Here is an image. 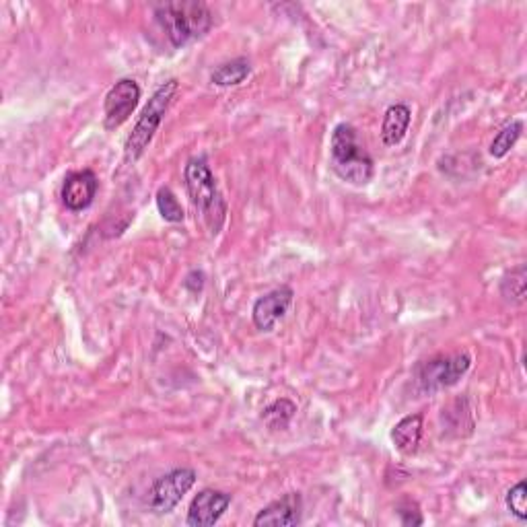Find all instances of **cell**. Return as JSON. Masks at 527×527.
Segmentation results:
<instances>
[{
    "mask_svg": "<svg viewBox=\"0 0 527 527\" xmlns=\"http://www.w3.org/2000/svg\"><path fill=\"white\" fill-rule=\"evenodd\" d=\"M252 75V64L248 58H235L231 62H225L217 66L210 75V81H213L217 87H237L245 79Z\"/></svg>",
    "mask_w": 527,
    "mask_h": 527,
    "instance_id": "cell-14",
    "label": "cell"
},
{
    "mask_svg": "<svg viewBox=\"0 0 527 527\" xmlns=\"http://www.w3.org/2000/svg\"><path fill=\"white\" fill-rule=\"evenodd\" d=\"M505 503H507V509L513 517H517L519 521L527 519V486L523 480L507 490Z\"/></svg>",
    "mask_w": 527,
    "mask_h": 527,
    "instance_id": "cell-19",
    "label": "cell"
},
{
    "mask_svg": "<svg viewBox=\"0 0 527 527\" xmlns=\"http://www.w3.org/2000/svg\"><path fill=\"white\" fill-rule=\"evenodd\" d=\"M155 202H157V210L163 221L167 223H184L186 219V213H184V206L180 204L178 196H175L171 192V188L163 186L157 190V196H155Z\"/></svg>",
    "mask_w": 527,
    "mask_h": 527,
    "instance_id": "cell-18",
    "label": "cell"
},
{
    "mask_svg": "<svg viewBox=\"0 0 527 527\" xmlns=\"http://www.w3.org/2000/svg\"><path fill=\"white\" fill-rule=\"evenodd\" d=\"M523 132V122L521 120H513L509 122L507 126H503L497 136L493 138V143H490V157H495V159H503L509 155V151L517 145V140Z\"/></svg>",
    "mask_w": 527,
    "mask_h": 527,
    "instance_id": "cell-17",
    "label": "cell"
},
{
    "mask_svg": "<svg viewBox=\"0 0 527 527\" xmlns=\"http://www.w3.org/2000/svg\"><path fill=\"white\" fill-rule=\"evenodd\" d=\"M396 513L400 517V523L406 525V527H416V525L425 523L423 513H420V509H418V505L414 501H402L396 507Z\"/></svg>",
    "mask_w": 527,
    "mask_h": 527,
    "instance_id": "cell-20",
    "label": "cell"
},
{
    "mask_svg": "<svg viewBox=\"0 0 527 527\" xmlns=\"http://www.w3.org/2000/svg\"><path fill=\"white\" fill-rule=\"evenodd\" d=\"M178 89H180L178 79H169L155 89L149 103L145 105L143 114L138 116L130 136L126 138V145H124V161L126 163H136L140 157L145 155V151L153 143L155 132L159 130L167 110L171 108L173 97L178 95Z\"/></svg>",
    "mask_w": 527,
    "mask_h": 527,
    "instance_id": "cell-4",
    "label": "cell"
},
{
    "mask_svg": "<svg viewBox=\"0 0 527 527\" xmlns=\"http://www.w3.org/2000/svg\"><path fill=\"white\" fill-rule=\"evenodd\" d=\"M140 87L134 79H120L105 95L103 101V126L105 130L120 128L138 108Z\"/></svg>",
    "mask_w": 527,
    "mask_h": 527,
    "instance_id": "cell-7",
    "label": "cell"
},
{
    "mask_svg": "<svg viewBox=\"0 0 527 527\" xmlns=\"http://www.w3.org/2000/svg\"><path fill=\"white\" fill-rule=\"evenodd\" d=\"M412 122V112L406 103H394L383 114L381 122V143L385 147L400 145Z\"/></svg>",
    "mask_w": 527,
    "mask_h": 527,
    "instance_id": "cell-12",
    "label": "cell"
},
{
    "mask_svg": "<svg viewBox=\"0 0 527 527\" xmlns=\"http://www.w3.org/2000/svg\"><path fill=\"white\" fill-rule=\"evenodd\" d=\"M295 299L291 287H278L262 295L252 307V320L260 332H272L274 326L285 318Z\"/></svg>",
    "mask_w": 527,
    "mask_h": 527,
    "instance_id": "cell-8",
    "label": "cell"
},
{
    "mask_svg": "<svg viewBox=\"0 0 527 527\" xmlns=\"http://www.w3.org/2000/svg\"><path fill=\"white\" fill-rule=\"evenodd\" d=\"M231 505V495L221 493L215 488H204L192 499L188 509V525L192 527H210L221 521Z\"/></svg>",
    "mask_w": 527,
    "mask_h": 527,
    "instance_id": "cell-10",
    "label": "cell"
},
{
    "mask_svg": "<svg viewBox=\"0 0 527 527\" xmlns=\"http://www.w3.org/2000/svg\"><path fill=\"white\" fill-rule=\"evenodd\" d=\"M420 439H423V414H408L392 429V443L404 455L416 453Z\"/></svg>",
    "mask_w": 527,
    "mask_h": 527,
    "instance_id": "cell-13",
    "label": "cell"
},
{
    "mask_svg": "<svg viewBox=\"0 0 527 527\" xmlns=\"http://www.w3.org/2000/svg\"><path fill=\"white\" fill-rule=\"evenodd\" d=\"M184 182L192 206L198 210L210 235H219L227 219V202L204 157H192L184 169Z\"/></svg>",
    "mask_w": 527,
    "mask_h": 527,
    "instance_id": "cell-2",
    "label": "cell"
},
{
    "mask_svg": "<svg viewBox=\"0 0 527 527\" xmlns=\"http://www.w3.org/2000/svg\"><path fill=\"white\" fill-rule=\"evenodd\" d=\"M196 484V472L192 468L171 470L157 478L149 490V509L157 515H167L182 503Z\"/></svg>",
    "mask_w": 527,
    "mask_h": 527,
    "instance_id": "cell-6",
    "label": "cell"
},
{
    "mask_svg": "<svg viewBox=\"0 0 527 527\" xmlns=\"http://www.w3.org/2000/svg\"><path fill=\"white\" fill-rule=\"evenodd\" d=\"M525 285H527V268L519 264L511 268L501 280V297L511 305L525 303Z\"/></svg>",
    "mask_w": 527,
    "mask_h": 527,
    "instance_id": "cell-16",
    "label": "cell"
},
{
    "mask_svg": "<svg viewBox=\"0 0 527 527\" xmlns=\"http://www.w3.org/2000/svg\"><path fill=\"white\" fill-rule=\"evenodd\" d=\"M332 171L346 184L367 186L373 180V159L361 145L357 128L353 124H338L330 138Z\"/></svg>",
    "mask_w": 527,
    "mask_h": 527,
    "instance_id": "cell-3",
    "label": "cell"
},
{
    "mask_svg": "<svg viewBox=\"0 0 527 527\" xmlns=\"http://www.w3.org/2000/svg\"><path fill=\"white\" fill-rule=\"evenodd\" d=\"M155 21L173 48H184L210 31L213 13L198 0H173L153 9Z\"/></svg>",
    "mask_w": 527,
    "mask_h": 527,
    "instance_id": "cell-1",
    "label": "cell"
},
{
    "mask_svg": "<svg viewBox=\"0 0 527 527\" xmlns=\"http://www.w3.org/2000/svg\"><path fill=\"white\" fill-rule=\"evenodd\" d=\"M184 287L190 291V293H200L202 287H204V272L200 270H192L186 280H184Z\"/></svg>",
    "mask_w": 527,
    "mask_h": 527,
    "instance_id": "cell-21",
    "label": "cell"
},
{
    "mask_svg": "<svg viewBox=\"0 0 527 527\" xmlns=\"http://www.w3.org/2000/svg\"><path fill=\"white\" fill-rule=\"evenodd\" d=\"M303 519V499L299 493H289L266 505L254 519L256 527H293Z\"/></svg>",
    "mask_w": 527,
    "mask_h": 527,
    "instance_id": "cell-11",
    "label": "cell"
},
{
    "mask_svg": "<svg viewBox=\"0 0 527 527\" xmlns=\"http://www.w3.org/2000/svg\"><path fill=\"white\" fill-rule=\"evenodd\" d=\"M295 414H297V404L295 402H291L289 398H278V400H274L272 404H268L262 410L260 418L268 425V429L285 431L291 425V420H293Z\"/></svg>",
    "mask_w": 527,
    "mask_h": 527,
    "instance_id": "cell-15",
    "label": "cell"
},
{
    "mask_svg": "<svg viewBox=\"0 0 527 527\" xmlns=\"http://www.w3.org/2000/svg\"><path fill=\"white\" fill-rule=\"evenodd\" d=\"M97 190H99V180L91 169L73 171L64 178L60 198L70 213H81V210L93 204Z\"/></svg>",
    "mask_w": 527,
    "mask_h": 527,
    "instance_id": "cell-9",
    "label": "cell"
},
{
    "mask_svg": "<svg viewBox=\"0 0 527 527\" xmlns=\"http://www.w3.org/2000/svg\"><path fill=\"white\" fill-rule=\"evenodd\" d=\"M472 357L466 353L439 355L414 367V381L420 392L435 394L453 388L470 371Z\"/></svg>",
    "mask_w": 527,
    "mask_h": 527,
    "instance_id": "cell-5",
    "label": "cell"
}]
</instances>
